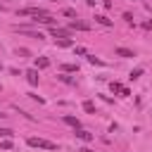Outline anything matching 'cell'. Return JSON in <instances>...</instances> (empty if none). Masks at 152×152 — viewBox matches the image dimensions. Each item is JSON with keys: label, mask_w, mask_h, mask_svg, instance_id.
Wrapping results in <instances>:
<instances>
[{"label": "cell", "mask_w": 152, "mask_h": 152, "mask_svg": "<svg viewBox=\"0 0 152 152\" xmlns=\"http://www.w3.org/2000/svg\"><path fill=\"white\" fill-rule=\"evenodd\" d=\"M12 147H14V145H12V140H10V138H2V142H0V150H5V152H7V150H12Z\"/></svg>", "instance_id": "obj_14"}, {"label": "cell", "mask_w": 152, "mask_h": 152, "mask_svg": "<svg viewBox=\"0 0 152 152\" xmlns=\"http://www.w3.org/2000/svg\"><path fill=\"white\" fill-rule=\"evenodd\" d=\"M14 31H19V33H24V36H31V38H43L40 31H31V28H14Z\"/></svg>", "instance_id": "obj_6"}, {"label": "cell", "mask_w": 152, "mask_h": 152, "mask_svg": "<svg viewBox=\"0 0 152 152\" xmlns=\"http://www.w3.org/2000/svg\"><path fill=\"white\" fill-rule=\"evenodd\" d=\"M26 81H28L31 86H38V69H28V71H26Z\"/></svg>", "instance_id": "obj_5"}, {"label": "cell", "mask_w": 152, "mask_h": 152, "mask_svg": "<svg viewBox=\"0 0 152 152\" xmlns=\"http://www.w3.org/2000/svg\"><path fill=\"white\" fill-rule=\"evenodd\" d=\"M12 135H14L12 128H0V138H12Z\"/></svg>", "instance_id": "obj_17"}, {"label": "cell", "mask_w": 152, "mask_h": 152, "mask_svg": "<svg viewBox=\"0 0 152 152\" xmlns=\"http://www.w3.org/2000/svg\"><path fill=\"white\" fill-rule=\"evenodd\" d=\"M145 28H152V19H150V21H147V24H145Z\"/></svg>", "instance_id": "obj_22"}, {"label": "cell", "mask_w": 152, "mask_h": 152, "mask_svg": "<svg viewBox=\"0 0 152 152\" xmlns=\"http://www.w3.org/2000/svg\"><path fill=\"white\" fill-rule=\"evenodd\" d=\"M121 88H124V86H119V83H112V90H114V93H121Z\"/></svg>", "instance_id": "obj_21"}, {"label": "cell", "mask_w": 152, "mask_h": 152, "mask_svg": "<svg viewBox=\"0 0 152 152\" xmlns=\"http://www.w3.org/2000/svg\"><path fill=\"white\" fill-rule=\"evenodd\" d=\"M95 21L102 24V26H112V19H107L104 14H95Z\"/></svg>", "instance_id": "obj_12"}, {"label": "cell", "mask_w": 152, "mask_h": 152, "mask_svg": "<svg viewBox=\"0 0 152 152\" xmlns=\"http://www.w3.org/2000/svg\"><path fill=\"white\" fill-rule=\"evenodd\" d=\"M62 14H64V17H71V19H76V10H71V7H64V10H62Z\"/></svg>", "instance_id": "obj_15"}, {"label": "cell", "mask_w": 152, "mask_h": 152, "mask_svg": "<svg viewBox=\"0 0 152 152\" xmlns=\"http://www.w3.org/2000/svg\"><path fill=\"white\" fill-rule=\"evenodd\" d=\"M86 2H88V5H95V2H97V0H86Z\"/></svg>", "instance_id": "obj_23"}, {"label": "cell", "mask_w": 152, "mask_h": 152, "mask_svg": "<svg viewBox=\"0 0 152 152\" xmlns=\"http://www.w3.org/2000/svg\"><path fill=\"white\" fill-rule=\"evenodd\" d=\"M142 76V69H133L131 71V81H135V78H140Z\"/></svg>", "instance_id": "obj_19"}, {"label": "cell", "mask_w": 152, "mask_h": 152, "mask_svg": "<svg viewBox=\"0 0 152 152\" xmlns=\"http://www.w3.org/2000/svg\"><path fill=\"white\" fill-rule=\"evenodd\" d=\"M48 66H50L48 57H36V69H48Z\"/></svg>", "instance_id": "obj_10"}, {"label": "cell", "mask_w": 152, "mask_h": 152, "mask_svg": "<svg viewBox=\"0 0 152 152\" xmlns=\"http://www.w3.org/2000/svg\"><path fill=\"white\" fill-rule=\"evenodd\" d=\"M76 138L83 140V142H90V140H93V133H88L86 128H76Z\"/></svg>", "instance_id": "obj_4"}, {"label": "cell", "mask_w": 152, "mask_h": 152, "mask_svg": "<svg viewBox=\"0 0 152 152\" xmlns=\"http://www.w3.org/2000/svg\"><path fill=\"white\" fill-rule=\"evenodd\" d=\"M57 78H59V81H64V83H69V86H74V83H76V81H74L71 76H66V74H62V76H57Z\"/></svg>", "instance_id": "obj_18"}, {"label": "cell", "mask_w": 152, "mask_h": 152, "mask_svg": "<svg viewBox=\"0 0 152 152\" xmlns=\"http://www.w3.org/2000/svg\"><path fill=\"white\" fill-rule=\"evenodd\" d=\"M71 28H59V26H50V36L52 38H69Z\"/></svg>", "instance_id": "obj_3"}, {"label": "cell", "mask_w": 152, "mask_h": 152, "mask_svg": "<svg viewBox=\"0 0 152 152\" xmlns=\"http://www.w3.org/2000/svg\"><path fill=\"white\" fill-rule=\"evenodd\" d=\"M5 116H7V114H2V112H0V119H5Z\"/></svg>", "instance_id": "obj_25"}, {"label": "cell", "mask_w": 152, "mask_h": 152, "mask_svg": "<svg viewBox=\"0 0 152 152\" xmlns=\"http://www.w3.org/2000/svg\"><path fill=\"white\" fill-rule=\"evenodd\" d=\"M114 52H116L119 57H126V59H128V57H135V52H133V50H128V48H116Z\"/></svg>", "instance_id": "obj_7"}, {"label": "cell", "mask_w": 152, "mask_h": 152, "mask_svg": "<svg viewBox=\"0 0 152 152\" xmlns=\"http://www.w3.org/2000/svg\"><path fill=\"white\" fill-rule=\"evenodd\" d=\"M31 147H38V150H57V142H52V140H45V138H28L26 140Z\"/></svg>", "instance_id": "obj_1"}, {"label": "cell", "mask_w": 152, "mask_h": 152, "mask_svg": "<svg viewBox=\"0 0 152 152\" xmlns=\"http://www.w3.org/2000/svg\"><path fill=\"white\" fill-rule=\"evenodd\" d=\"M81 152H93V150H88V147H83V150H81Z\"/></svg>", "instance_id": "obj_24"}, {"label": "cell", "mask_w": 152, "mask_h": 152, "mask_svg": "<svg viewBox=\"0 0 152 152\" xmlns=\"http://www.w3.org/2000/svg\"><path fill=\"white\" fill-rule=\"evenodd\" d=\"M55 40H57V45H59V48H71V45H74V40H71V38H55Z\"/></svg>", "instance_id": "obj_13"}, {"label": "cell", "mask_w": 152, "mask_h": 152, "mask_svg": "<svg viewBox=\"0 0 152 152\" xmlns=\"http://www.w3.org/2000/svg\"><path fill=\"white\" fill-rule=\"evenodd\" d=\"M59 69H62L64 74H76V71H78V64H71V62H69V64H62Z\"/></svg>", "instance_id": "obj_11"}, {"label": "cell", "mask_w": 152, "mask_h": 152, "mask_svg": "<svg viewBox=\"0 0 152 152\" xmlns=\"http://www.w3.org/2000/svg\"><path fill=\"white\" fill-rule=\"evenodd\" d=\"M83 109H86L88 114H93V112H95V104H93L90 100H86V102H83Z\"/></svg>", "instance_id": "obj_16"}, {"label": "cell", "mask_w": 152, "mask_h": 152, "mask_svg": "<svg viewBox=\"0 0 152 152\" xmlns=\"http://www.w3.org/2000/svg\"><path fill=\"white\" fill-rule=\"evenodd\" d=\"M0 10H5V7H2V5H0Z\"/></svg>", "instance_id": "obj_26"}, {"label": "cell", "mask_w": 152, "mask_h": 152, "mask_svg": "<svg viewBox=\"0 0 152 152\" xmlns=\"http://www.w3.org/2000/svg\"><path fill=\"white\" fill-rule=\"evenodd\" d=\"M88 62H90V64H102V59H97L95 55H88Z\"/></svg>", "instance_id": "obj_20"}, {"label": "cell", "mask_w": 152, "mask_h": 152, "mask_svg": "<svg viewBox=\"0 0 152 152\" xmlns=\"http://www.w3.org/2000/svg\"><path fill=\"white\" fill-rule=\"evenodd\" d=\"M64 124H69V126H74V128H81V121H78L76 116H71V114H64Z\"/></svg>", "instance_id": "obj_8"}, {"label": "cell", "mask_w": 152, "mask_h": 152, "mask_svg": "<svg viewBox=\"0 0 152 152\" xmlns=\"http://www.w3.org/2000/svg\"><path fill=\"white\" fill-rule=\"evenodd\" d=\"M17 14H19V17H43V14H50V12H45L43 7H24V10H19Z\"/></svg>", "instance_id": "obj_2"}, {"label": "cell", "mask_w": 152, "mask_h": 152, "mask_svg": "<svg viewBox=\"0 0 152 152\" xmlns=\"http://www.w3.org/2000/svg\"><path fill=\"white\" fill-rule=\"evenodd\" d=\"M69 28H71V31H88V24H86V21H71Z\"/></svg>", "instance_id": "obj_9"}]
</instances>
